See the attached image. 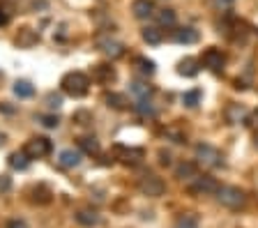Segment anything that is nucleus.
<instances>
[{"instance_id":"f257e3e1","label":"nucleus","mask_w":258,"mask_h":228,"mask_svg":"<svg viewBox=\"0 0 258 228\" xmlns=\"http://www.w3.org/2000/svg\"><path fill=\"white\" fill-rule=\"evenodd\" d=\"M60 86H62V92H67L69 97H83L88 92L90 79L86 74H81V72H69V74L62 76Z\"/></svg>"},{"instance_id":"f03ea898","label":"nucleus","mask_w":258,"mask_h":228,"mask_svg":"<svg viewBox=\"0 0 258 228\" xmlns=\"http://www.w3.org/2000/svg\"><path fill=\"white\" fill-rule=\"evenodd\" d=\"M217 198H219V203L228 210H240V208H245V203H247L245 191L238 187H219Z\"/></svg>"},{"instance_id":"7ed1b4c3","label":"nucleus","mask_w":258,"mask_h":228,"mask_svg":"<svg viewBox=\"0 0 258 228\" xmlns=\"http://www.w3.org/2000/svg\"><path fill=\"white\" fill-rule=\"evenodd\" d=\"M196 159H199L203 166H210V168L221 166V152H219L217 148L207 145V143L196 145Z\"/></svg>"},{"instance_id":"20e7f679","label":"nucleus","mask_w":258,"mask_h":228,"mask_svg":"<svg viewBox=\"0 0 258 228\" xmlns=\"http://www.w3.org/2000/svg\"><path fill=\"white\" fill-rule=\"evenodd\" d=\"M139 189L146 196H153V198H157V196L164 194L166 184H164V180H161V178H157V175H146V178H141Z\"/></svg>"},{"instance_id":"39448f33","label":"nucleus","mask_w":258,"mask_h":228,"mask_svg":"<svg viewBox=\"0 0 258 228\" xmlns=\"http://www.w3.org/2000/svg\"><path fill=\"white\" fill-rule=\"evenodd\" d=\"M53 150L51 141L49 138H44V136H37V138H30L26 145V152L30 159H37V157H44V154H49Z\"/></svg>"},{"instance_id":"423d86ee","label":"nucleus","mask_w":258,"mask_h":228,"mask_svg":"<svg viewBox=\"0 0 258 228\" xmlns=\"http://www.w3.org/2000/svg\"><path fill=\"white\" fill-rule=\"evenodd\" d=\"M203 65L207 69H212V72H221V67H224V55H221V51L207 48L206 53H203Z\"/></svg>"},{"instance_id":"0eeeda50","label":"nucleus","mask_w":258,"mask_h":228,"mask_svg":"<svg viewBox=\"0 0 258 228\" xmlns=\"http://www.w3.org/2000/svg\"><path fill=\"white\" fill-rule=\"evenodd\" d=\"M192 191H199V194H217L219 184L214 178H196V184H192Z\"/></svg>"},{"instance_id":"6e6552de","label":"nucleus","mask_w":258,"mask_h":228,"mask_svg":"<svg viewBox=\"0 0 258 228\" xmlns=\"http://www.w3.org/2000/svg\"><path fill=\"white\" fill-rule=\"evenodd\" d=\"M132 12L136 19H148V16L155 14V2L153 0H134Z\"/></svg>"},{"instance_id":"1a4fd4ad","label":"nucleus","mask_w":258,"mask_h":228,"mask_svg":"<svg viewBox=\"0 0 258 228\" xmlns=\"http://www.w3.org/2000/svg\"><path fill=\"white\" fill-rule=\"evenodd\" d=\"M97 46H100L108 58H120V55L125 53V46H122L120 42H113V40H97Z\"/></svg>"},{"instance_id":"9d476101","label":"nucleus","mask_w":258,"mask_h":228,"mask_svg":"<svg viewBox=\"0 0 258 228\" xmlns=\"http://www.w3.org/2000/svg\"><path fill=\"white\" fill-rule=\"evenodd\" d=\"M93 79L97 81V83H111V81L115 79V72H113V67H108V65H95Z\"/></svg>"},{"instance_id":"9b49d317","label":"nucleus","mask_w":258,"mask_h":228,"mask_svg":"<svg viewBox=\"0 0 258 228\" xmlns=\"http://www.w3.org/2000/svg\"><path fill=\"white\" fill-rule=\"evenodd\" d=\"M58 161H60V166L74 168V166H79V164H81V152H79V150H62Z\"/></svg>"},{"instance_id":"f8f14e48","label":"nucleus","mask_w":258,"mask_h":228,"mask_svg":"<svg viewBox=\"0 0 258 228\" xmlns=\"http://www.w3.org/2000/svg\"><path fill=\"white\" fill-rule=\"evenodd\" d=\"M173 40L178 44H194V42H199V33L194 28H182V30H175Z\"/></svg>"},{"instance_id":"ddd939ff","label":"nucleus","mask_w":258,"mask_h":228,"mask_svg":"<svg viewBox=\"0 0 258 228\" xmlns=\"http://www.w3.org/2000/svg\"><path fill=\"white\" fill-rule=\"evenodd\" d=\"M76 222L81 224V226H97V224H100V217H97V212H95V210H79V212H76Z\"/></svg>"},{"instance_id":"4468645a","label":"nucleus","mask_w":258,"mask_h":228,"mask_svg":"<svg viewBox=\"0 0 258 228\" xmlns=\"http://www.w3.org/2000/svg\"><path fill=\"white\" fill-rule=\"evenodd\" d=\"M247 115V108H242L240 104H231V106L226 108V120L231 122V125H238L240 120H245Z\"/></svg>"},{"instance_id":"2eb2a0df","label":"nucleus","mask_w":258,"mask_h":228,"mask_svg":"<svg viewBox=\"0 0 258 228\" xmlns=\"http://www.w3.org/2000/svg\"><path fill=\"white\" fill-rule=\"evenodd\" d=\"M178 74H182V76H196L199 74V62L194 60V58H185V60L178 65Z\"/></svg>"},{"instance_id":"dca6fc26","label":"nucleus","mask_w":258,"mask_h":228,"mask_svg":"<svg viewBox=\"0 0 258 228\" xmlns=\"http://www.w3.org/2000/svg\"><path fill=\"white\" fill-rule=\"evenodd\" d=\"M14 94L19 97V99H28V97H33L35 94V88L30 81H16L14 83Z\"/></svg>"},{"instance_id":"f3484780","label":"nucleus","mask_w":258,"mask_h":228,"mask_svg":"<svg viewBox=\"0 0 258 228\" xmlns=\"http://www.w3.org/2000/svg\"><path fill=\"white\" fill-rule=\"evenodd\" d=\"M28 164H30V157H28L26 150H23V152H14L12 157H9V166L16 168V171H26Z\"/></svg>"},{"instance_id":"a211bd4d","label":"nucleus","mask_w":258,"mask_h":228,"mask_svg":"<svg viewBox=\"0 0 258 228\" xmlns=\"http://www.w3.org/2000/svg\"><path fill=\"white\" fill-rule=\"evenodd\" d=\"M175 228H199V217L194 215V212H185V215L178 217Z\"/></svg>"},{"instance_id":"6ab92c4d","label":"nucleus","mask_w":258,"mask_h":228,"mask_svg":"<svg viewBox=\"0 0 258 228\" xmlns=\"http://www.w3.org/2000/svg\"><path fill=\"white\" fill-rule=\"evenodd\" d=\"M143 40H146L148 44L157 46V44H161V42H164V33H161L159 28H146V30H143Z\"/></svg>"},{"instance_id":"aec40b11","label":"nucleus","mask_w":258,"mask_h":228,"mask_svg":"<svg viewBox=\"0 0 258 228\" xmlns=\"http://www.w3.org/2000/svg\"><path fill=\"white\" fill-rule=\"evenodd\" d=\"M79 148L83 150L86 154H100V141L88 136V138H81L79 141Z\"/></svg>"},{"instance_id":"412c9836","label":"nucleus","mask_w":258,"mask_h":228,"mask_svg":"<svg viewBox=\"0 0 258 228\" xmlns=\"http://www.w3.org/2000/svg\"><path fill=\"white\" fill-rule=\"evenodd\" d=\"M132 92L139 97V99H146V97H150V92H153V88L148 86V83H141V81H134L132 83Z\"/></svg>"},{"instance_id":"4be33fe9","label":"nucleus","mask_w":258,"mask_h":228,"mask_svg":"<svg viewBox=\"0 0 258 228\" xmlns=\"http://www.w3.org/2000/svg\"><path fill=\"white\" fill-rule=\"evenodd\" d=\"M136 113H139V115H150V118H155V115H157V108L153 106V101L139 99V104H136Z\"/></svg>"},{"instance_id":"5701e85b","label":"nucleus","mask_w":258,"mask_h":228,"mask_svg":"<svg viewBox=\"0 0 258 228\" xmlns=\"http://www.w3.org/2000/svg\"><path fill=\"white\" fill-rule=\"evenodd\" d=\"M175 173H178V178H196V166L194 164H189V161H185V164H180L178 168H175Z\"/></svg>"},{"instance_id":"b1692460","label":"nucleus","mask_w":258,"mask_h":228,"mask_svg":"<svg viewBox=\"0 0 258 228\" xmlns=\"http://www.w3.org/2000/svg\"><path fill=\"white\" fill-rule=\"evenodd\" d=\"M182 101H185V106H189V108L199 106V101H201V92H199V90H189V92L182 94Z\"/></svg>"},{"instance_id":"393cba45","label":"nucleus","mask_w":258,"mask_h":228,"mask_svg":"<svg viewBox=\"0 0 258 228\" xmlns=\"http://www.w3.org/2000/svg\"><path fill=\"white\" fill-rule=\"evenodd\" d=\"M157 19L161 26H175V12H173V9H161V12L157 14Z\"/></svg>"},{"instance_id":"a878e982","label":"nucleus","mask_w":258,"mask_h":228,"mask_svg":"<svg viewBox=\"0 0 258 228\" xmlns=\"http://www.w3.org/2000/svg\"><path fill=\"white\" fill-rule=\"evenodd\" d=\"M106 104H108V106H113V108H125L127 106L125 97H122V94H115V92L106 94Z\"/></svg>"},{"instance_id":"bb28decb","label":"nucleus","mask_w":258,"mask_h":228,"mask_svg":"<svg viewBox=\"0 0 258 228\" xmlns=\"http://www.w3.org/2000/svg\"><path fill=\"white\" fill-rule=\"evenodd\" d=\"M35 42H37V35L30 33V30H23V35L16 37V44H21V46H30V44H35Z\"/></svg>"},{"instance_id":"cd10ccee","label":"nucleus","mask_w":258,"mask_h":228,"mask_svg":"<svg viewBox=\"0 0 258 228\" xmlns=\"http://www.w3.org/2000/svg\"><path fill=\"white\" fill-rule=\"evenodd\" d=\"M136 65H139V69L141 72H143V74H155V62L153 60H148V58H139V60H136Z\"/></svg>"},{"instance_id":"c85d7f7f","label":"nucleus","mask_w":258,"mask_h":228,"mask_svg":"<svg viewBox=\"0 0 258 228\" xmlns=\"http://www.w3.org/2000/svg\"><path fill=\"white\" fill-rule=\"evenodd\" d=\"M37 120H40L44 127H49V129H55V127L60 125V118H58V115H40Z\"/></svg>"},{"instance_id":"c756f323","label":"nucleus","mask_w":258,"mask_h":228,"mask_svg":"<svg viewBox=\"0 0 258 228\" xmlns=\"http://www.w3.org/2000/svg\"><path fill=\"white\" fill-rule=\"evenodd\" d=\"M47 106L49 108H60V104H62V94H58V92H49L47 94Z\"/></svg>"},{"instance_id":"7c9ffc66","label":"nucleus","mask_w":258,"mask_h":228,"mask_svg":"<svg viewBox=\"0 0 258 228\" xmlns=\"http://www.w3.org/2000/svg\"><path fill=\"white\" fill-rule=\"evenodd\" d=\"M12 189V178L9 175H0V191H9Z\"/></svg>"},{"instance_id":"2f4dec72","label":"nucleus","mask_w":258,"mask_h":228,"mask_svg":"<svg viewBox=\"0 0 258 228\" xmlns=\"http://www.w3.org/2000/svg\"><path fill=\"white\" fill-rule=\"evenodd\" d=\"M7 228H28V224L23 219H12V222L7 224Z\"/></svg>"},{"instance_id":"473e14b6","label":"nucleus","mask_w":258,"mask_h":228,"mask_svg":"<svg viewBox=\"0 0 258 228\" xmlns=\"http://www.w3.org/2000/svg\"><path fill=\"white\" fill-rule=\"evenodd\" d=\"M0 111H2V113H14V106H9L7 101H2V104H0Z\"/></svg>"},{"instance_id":"72a5a7b5","label":"nucleus","mask_w":258,"mask_h":228,"mask_svg":"<svg viewBox=\"0 0 258 228\" xmlns=\"http://www.w3.org/2000/svg\"><path fill=\"white\" fill-rule=\"evenodd\" d=\"M231 2L233 0H214V7H221V9H224V7H228Z\"/></svg>"},{"instance_id":"f704fd0d","label":"nucleus","mask_w":258,"mask_h":228,"mask_svg":"<svg viewBox=\"0 0 258 228\" xmlns=\"http://www.w3.org/2000/svg\"><path fill=\"white\" fill-rule=\"evenodd\" d=\"M7 23H9V16H7V14L0 9V26H7Z\"/></svg>"}]
</instances>
